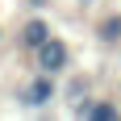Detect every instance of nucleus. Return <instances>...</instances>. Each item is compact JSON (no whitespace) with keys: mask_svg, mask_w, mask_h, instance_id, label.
Wrapping results in <instances>:
<instances>
[{"mask_svg":"<svg viewBox=\"0 0 121 121\" xmlns=\"http://www.w3.org/2000/svg\"><path fill=\"white\" fill-rule=\"evenodd\" d=\"M25 4H29V9H34V13H46L50 4H54V0H25Z\"/></svg>","mask_w":121,"mask_h":121,"instance_id":"obj_6","label":"nucleus"},{"mask_svg":"<svg viewBox=\"0 0 121 121\" xmlns=\"http://www.w3.org/2000/svg\"><path fill=\"white\" fill-rule=\"evenodd\" d=\"M50 34H54V29H50V17H42V13H34V17H29V21H25L21 29H17V42H21V46L29 50V54H34V50L42 46V42H46Z\"/></svg>","mask_w":121,"mask_h":121,"instance_id":"obj_3","label":"nucleus"},{"mask_svg":"<svg viewBox=\"0 0 121 121\" xmlns=\"http://www.w3.org/2000/svg\"><path fill=\"white\" fill-rule=\"evenodd\" d=\"M59 96H63L59 75H46V71H34V79H25L17 88V104H25V109H50Z\"/></svg>","mask_w":121,"mask_h":121,"instance_id":"obj_1","label":"nucleus"},{"mask_svg":"<svg viewBox=\"0 0 121 121\" xmlns=\"http://www.w3.org/2000/svg\"><path fill=\"white\" fill-rule=\"evenodd\" d=\"M75 4H84V9H88V4H96V0H75Z\"/></svg>","mask_w":121,"mask_h":121,"instance_id":"obj_7","label":"nucleus"},{"mask_svg":"<svg viewBox=\"0 0 121 121\" xmlns=\"http://www.w3.org/2000/svg\"><path fill=\"white\" fill-rule=\"evenodd\" d=\"M71 113H75V117H92V121H113V117H121V109L113 104V100H92V96H84Z\"/></svg>","mask_w":121,"mask_h":121,"instance_id":"obj_4","label":"nucleus"},{"mask_svg":"<svg viewBox=\"0 0 121 121\" xmlns=\"http://www.w3.org/2000/svg\"><path fill=\"white\" fill-rule=\"evenodd\" d=\"M96 38L104 42V46H117L121 42V13H109V17L96 25Z\"/></svg>","mask_w":121,"mask_h":121,"instance_id":"obj_5","label":"nucleus"},{"mask_svg":"<svg viewBox=\"0 0 121 121\" xmlns=\"http://www.w3.org/2000/svg\"><path fill=\"white\" fill-rule=\"evenodd\" d=\"M0 42H4V29H0Z\"/></svg>","mask_w":121,"mask_h":121,"instance_id":"obj_8","label":"nucleus"},{"mask_svg":"<svg viewBox=\"0 0 121 121\" xmlns=\"http://www.w3.org/2000/svg\"><path fill=\"white\" fill-rule=\"evenodd\" d=\"M34 71H46V75H63V71H71V46H67V38L50 34L46 42L34 50Z\"/></svg>","mask_w":121,"mask_h":121,"instance_id":"obj_2","label":"nucleus"}]
</instances>
